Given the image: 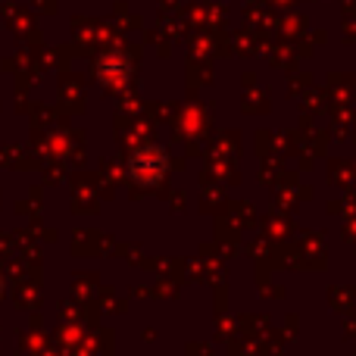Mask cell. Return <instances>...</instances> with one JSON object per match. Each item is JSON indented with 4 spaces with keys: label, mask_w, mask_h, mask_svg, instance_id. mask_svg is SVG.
<instances>
[{
    "label": "cell",
    "mask_w": 356,
    "mask_h": 356,
    "mask_svg": "<svg viewBox=\"0 0 356 356\" xmlns=\"http://www.w3.org/2000/svg\"><path fill=\"white\" fill-rule=\"evenodd\" d=\"M0 291H3V284H0Z\"/></svg>",
    "instance_id": "obj_1"
}]
</instances>
